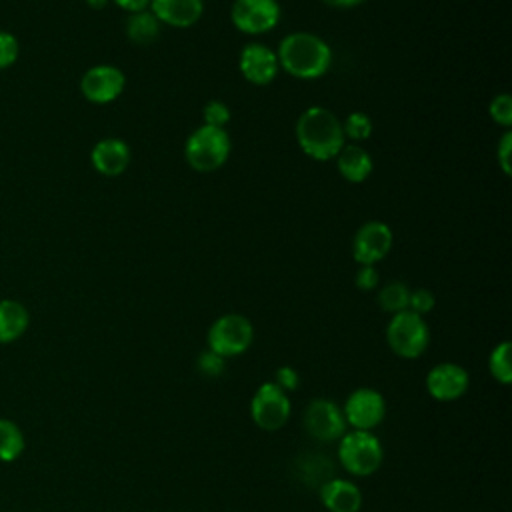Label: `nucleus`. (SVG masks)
Returning a JSON list of instances; mask_svg holds the SVG:
<instances>
[{"mask_svg": "<svg viewBox=\"0 0 512 512\" xmlns=\"http://www.w3.org/2000/svg\"><path fill=\"white\" fill-rule=\"evenodd\" d=\"M278 64L284 72L298 80H318L332 66L330 44L314 32H290L276 50Z\"/></svg>", "mask_w": 512, "mask_h": 512, "instance_id": "obj_1", "label": "nucleus"}, {"mask_svg": "<svg viewBox=\"0 0 512 512\" xmlns=\"http://www.w3.org/2000/svg\"><path fill=\"white\" fill-rule=\"evenodd\" d=\"M300 150L318 162H328L338 156L346 144L342 120L326 106H308L294 126Z\"/></svg>", "mask_w": 512, "mask_h": 512, "instance_id": "obj_2", "label": "nucleus"}, {"mask_svg": "<svg viewBox=\"0 0 512 512\" xmlns=\"http://www.w3.org/2000/svg\"><path fill=\"white\" fill-rule=\"evenodd\" d=\"M232 152V140L226 128L202 124L192 130L184 142V158L196 172H216L226 164Z\"/></svg>", "mask_w": 512, "mask_h": 512, "instance_id": "obj_3", "label": "nucleus"}, {"mask_svg": "<svg viewBox=\"0 0 512 512\" xmlns=\"http://www.w3.org/2000/svg\"><path fill=\"white\" fill-rule=\"evenodd\" d=\"M386 342L396 356L414 360L426 352L430 344V328L424 316L412 310H402L388 320Z\"/></svg>", "mask_w": 512, "mask_h": 512, "instance_id": "obj_4", "label": "nucleus"}, {"mask_svg": "<svg viewBox=\"0 0 512 512\" xmlns=\"http://www.w3.org/2000/svg\"><path fill=\"white\" fill-rule=\"evenodd\" d=\"M384 448L368 430L344 432L338 442V462L352 476H368L382 464Z\"/></svg>", "mask_w": 512, "mask_h": 512, "instance_id": "obj_5", "label": "nucleus"}, {"mask_svg": "<svg viewBox=\"0 0 512 512\" xmlns=\"http://www.w3.org/2000/svg\"><path fill=\"white\" fill-rule=\"evenodd\" d=\"M254 340L252 322L236 312L218 316L206 334L208 350L216 352L222 358H232L244 354Z\"/></svg>", "mask_w": 512, "mask_h": 512, "instance_id": "obj_6", "label": "nucleus"}, {"mask_svg": "<svg viewBox=\"0 0 512 512\" xmlns=\"http://www.w3.org/2000/svg\"><path fill=\"white\" fill-rule=\"evenodd\" d=\"M292 406L288 392L278 388L274 382H264L254 392L250 400V418L252 422L266 432L280 430L290 418Z\"/></svg>", "mask_w": 512, "mask_h": 512, "instance_id": "obj_7", "label": "nucleus"}, {"mask_svg": "<svg viewBox=\"0 0 512 512\" xmlns=\"http://www.w3.org/2000/svg\"><path fill=\"white\" fill-rule=\"evenodd\" d=\"M282 8L278 0H234L230 20L234 28L248 36H262L278 26Z\"/></svg>", "mask_w": 512, "mask_h": 512, "instance_id": "obj_8", "label": "nucleus"}, {"mask_svg": "<svg viewBox=\"0 0 512 512\" xmlns=\"http://www.w3.org/2000/svg\"><path fill=\"white\" fill-rule=\"evenodd\" d=\"M302 424L310 438L318 442L340 440L346 432L342 408L330 398H312L304 410Z\"/></svg>", "mask_w": 512, "mask_h": 512, "instance_id": "obj_9", "label": "nucleus"}, {"mask_svg": "<svg viewBox=\"0 0 512 512\" xmlns=\"http://www.w3.org/2000/svg\"><path fill=\"white\" fill-rule=\"evenodd\" d=\"M392 228L382 220L364 222L352 238V258L360 266H374L392 250Z\"/></svg>", "mask_w": 512, "mask_h": 512, "instance_id": "obj_10", "label": "nucleus"}, {"mask_svg": "<svg viewBox=\"0 0 512 512\" xmlns=\"http://www.w3.org/2000/svg\"><path fill=\"white\" fill-rule=\"evenodd\" d=\"M126 88L124 72L114 64H94L80 78V94L92 104H110Z\"/></svg>", "mask_w": 512, "mask_h": 512, "instance_id": "obj_11", "label": "nucleus"}, {"mask_svg": "<svg viewBox=\"0 0 512 512\" xmlns=\"http://www.w3.org/2000/svg\"><path fill=\"white\" fill-rule=\"evenodd\" d=\"M342 414L346 420V426L352 430H368L372 432L386 414V402L384 396L374 388H356L352 394H348Z\"/></svg>", "mask_w": 512, "mask_h": 512, "instance_id": "obj_12", "label": "nucleus"}, {"mask_svg": "<svg viewBox=\"0 0 512 512\" xmlns=\"http://www.w3.org/2000/svg\"><path fill=\"white\" fill-rule=\"evenodd\" d=\"M238 68L246 82L254 86H266L278 76L280 64L276 50L262 42H248L240 50Z\"/></svg>", "mask_w": 512, "mask_h": 512, "instance_id": "obj_13", "label": "nucleus"}, {"mask_svg": "<svg viewBox=\"0 0 512 512\" xmlns=\"http://www.w3.org/2000/svg\"><path fill=\"white\" fill-rule=\"evenodd\" d=\"M424 384L434 400L452 402L464 396L470 384V376L456 362H440L426 374Z\"/></svg>", "mask_w": 512, "mask_h": 512, "instance_id": "obj_14", "label": "nucleus"}, {"mask_svg": "<svg viewBox=\"0 0 512 512\" xmlns=\"http://www.w3.org/2000/svg\"><path fill=\"white\" fill-rule=\"evenodd\" d=\"M132 160V152L126 140L116 136H106L98 140L90 150V164L102 176H120L126 172Z\"/></svg>", "mask_w": 512, "mask_h": 512, "instance_id": "obj_15", "label": "nucleus"}, {"mask_svg": "<svg viewBox=\"0 0 512 512\" xmlns=\"http://www.w3.org/2000/svg\"><path fill=\"white\" fill-rule=\"evenodd\" d=\"M148 10L170 28H190L204 14V0H150Z\"/></svg>", "mask_w": 512, "mask_h": 512, "instance_id": "obj_16", "label": "nucleus"}, {"mask_svg": "<svg viewBox=\"0 0 512 512\" xmlns=\"http://www.w3.org/2000/svg\"><path fill=\"white\" fill-rule=\"evenodd\" d=\"M320 500L328 512H358L362 506V492L350 480L330 478L320 486Z\"/></svg>", "mask_w": 512, "mask_h": 512, "instance_id": "obj_17", "label": "nucleus"}, {"mask_svg": "<svg viewBox=\"0 0 512 512\" xmlns=\"http://www.w3.org/2000/svg\"><path fill=\"white\" fill-rule=\"evenodd\" d=\"M334 160L340 176L350 184L364 182L374 168L372 156L360 144H344Z\"/></svg>", "mask_w": 512, "mask_h": 512, "instance_id": "obj_18", "label": "nucleus"}, {"mask_svg": "<svg viewBox=\"0 0 512 512\" xmlns=\"http://www.w3.org/2000/svg\"><path fill=\"white\" fill-rule=\"evenodd\" d=\"M30 326V312L28 308L14 300L2 298L0 300V344H12L24 336Z\"/></svg>", "mask_w": 512, "mask_h": 512, "instance_id": "obj_19", "label": "nucleus"}, {"mask_svg": "<svg viewBox=\"0 0 512 512\" xmlns=\"http://www.w3.org/2000/svg\"><path fill=\"white\" fill-rule=\"evenodd\" d=\"M124 32H126V38L132 42V44H138V46H148V44H154L162 32V24L160 20L146 8V10H140V12H132L128 14L126 22H124Z\"/></svg>", "mask_w": 512, "mask_h": 512, "instance_id": "obj_20", "label": "nucleus"}, {"mask_svg": "<svg viewBox=\"0 0 512 512\" xmlns=\"http://www.w3.org/2000/svg\"><path fill=\"white\" fill-rule=\"evenodd\" d=\"M26 448L24 432L8 418H0V462H14Z\"/></svg>", "mask_w": 512, "mask_h": 512, "instance_id": "obj_21", "label": "nucleus"}, {"mask_svg": "<svg viewBox=\"0 0 512 512\" xmlns=\"http://www.w3.org/2000/svg\"><path fill=\"white\" fill-rule=\"evenodd\" d=\"M378 306L388 312V314H396L402 310H408V300H410V288L400 282V280H392L388 284H384L378 290Z\"/></svg>", "mask_w": 512, "mask_h": 512, "instance_id": "obj_22", "label": "nucleus"}, {"mask_svg": "<svg viewBox=\"0 0 512 512\" xmlns=\"http://www.w3.org/2000/svg\"><path fill=\"white\" fill-rule=\"evenodd\" d=\"M488 372L498 384L512 382V344L508 340L496 344L488 356Z\"/></svg>", "mask_w": 512, "mask_h": 512, "instance_id": "obj_23", "label": "nucleus"}, {"mask_svg": "<svg viewBox=\"0 0 512 512\" xmlns=\"http://www.w3.org/2000/svg\"><path fill=\"white\" fill-rule=\"evenodd\" d=\"M342 130H344V138L352 140V144H360L372 136V130H374L372 118L360 110L350 112L342 122Z\"/></svg>", "mask_w": 512, "mask_h": 512, "instance_id": "obj_24", "label": "nucleus"}, {"mask_svg": "<svg viewBox=\"0 0 512 512\" xmlns=\"http://www.w3.org/2000/svg\"><path fill=\"white\" fill-rule=\"evenodd\" d=\"M488 114H490L494 124L502 126L504 130H510V126H512V98H510V94H506V92L496 94L488 104Z\"/></svg>", "mask_w": 512, "mask_h": 512, "instance_id": "obj_25", "label": "nucleus"}, {"mask_svg": "<svg viewBox=\"0 0 512 512\" xmlns=\"http://www.w3.org/2000/svg\"><path fill=\"white\" fill-rule=\"evenodd\" d=\"M230 108L226 102L222 100H208L202 106V120L208 126H216V128H226V124L230 122Z\"/></svg>", "mask_w": 512, "mask_h": 512, "instance_id": "obj_26", "label": "nucleus"}, {"mask_svg": "<svg viewBox=\"0 0 512 512\" xmlns=\"http://www.w3.org/2000/svg\"><path fill=\"white\" fill-rule=\"evenodd\" d=\"M18 56H20L18 38L8 30H0V72L14 66Z\"/></svg>", "mask_w": 512, "mask_h": 512, "instance_id": "obj_27", "label": "nucleus"}, {"mask_svg": "<svg viewBox=\"0 0 512 512\" xmlns=\"http://www.w3.org/2000/svg\"><path fill=\"white\" fill-rule=\"evenodd\" d=\"M224 366H226V358L218 356L216 352H212V350H208V348L198 354L196 368H198V372H200L202 376H206V378H216V376H220V374L224 372Z\"/></svg>", "mask_w": 512, "mask_h": 512, "instance_id": "obj_28", "label": "nucleus"}, {"mask_svg": "<svg viewBox=\"0 0 512 512\" xmlns=\"http://www.w3.org/2000/svg\"><path fill=\"white\" fill-rule=\"evenodd\" d=\"M436 304V298L432 294V290L428 288H416V290H410V300H408V310L424 316L428 314Z\"/></svg>", "mask_w": 512, "mask_h": 512, "instance_id": "obj_29", "label": "nucleus"}, {"mask_svg": "<svg viewBox=\"0 0 512 512\" xmlns=\"http://www.w3.org/2000/svg\"><path fill=\"white\" fill-rule=\"evenodd\" d=\"M510 156H512V132L510 130H504V134L500 136L498 144H496V160H498V166L502 168V172L506 176H510Z\"/></svg>", "mask_w": 512, "mask_h": 512, "instance_id": "obj_30", "label": "nucleus"}, {"mask_svg": "<svg viewBox=\"0 0 512 512\" xmlns=\"http://www.w3.org/2000/svg\"><path fill=\"white\" fill-rule=\"evenodd\" d=\"M354 284H356V288L362 290V292H370V290L378 288V284H380V274H378L376 266H360V268L356 270Z\"/></svg>", "mask_w": 512, "mask_h": 512, "instance_id": "obj_31", "label": "nucleus"}, {"mask_svg": "<svg viewBox=\"0 0 512 512\" xmlns=\"http://www.w3.org/2000/svg\"><path fill=\"white\" fill-rule=\"evenodd\" d=\"M298 382H300V376L298 372L292 368V366H280L274 374V384L278 388H282L284 392H292L298 388Z\"/></svg>", "mask_w": 512, "mask_h": 512, "instance_id": "obj_32", "label": "nucleus"}, {"mask_svg": "<svg viewBox=\"0 0 512 512\" xmlns=\"http://www.w3.org/2000/svg\"><path fill=\"white\" fill-rule=\"evenodd\" d=\"M110 2H114L118 8H122L128 14L146 10L150 6V0H110Z\"/></svg>", "mask_w": 512, "mask_h": 512, "instance_id": "obj_33", "label": "nucleus"}, {"mask_svg": "<svg viewBox=\"0 0 512 512\" xmlns=\"http://www.w3.org/2000/svg\"><path fill=\"white\" fill-rule=\"evenodd\" d=\"M322 4H326V6H330V8H342V10H346V8H356V6H360L362 2H366V0H320Z\"/></svg>", "mask_w": 512, "mask_h": 512, "instance_id": "obj_34", "label": "nucleus"}, {"mask_svg": "<svg viewBox=\"0 0 512 512\" xmlns=\"http://www.w3.org/2000/svg\"><path fill=\"white\" fill-rule=\"evenodd\" d=\"M86 4H88V8H92V10H104L108 4H110V0H84Z\"/></svg>", "mask_w": 512, "mask_h": 512, "instance_id": "obj_35", "label": "nucleus"}]
</instances>
